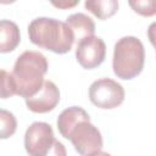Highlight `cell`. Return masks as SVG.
I'll return each instance as SVG.
<instances>
[{
  "instance_id": "obj_1",
  "label": "cell",
  "mask_w": 156,
  "mask_h": 156,
  "mask_svg": "<svg viewBox=\"0 0 156 156\" xmlns=\"http://www.w3.org/2000/svg\"><path fill=\"white\" fill-rule=\"evenodd\" d=\"M28 35L34 45L55 54L68 52L74 43L67 23L49 17L33 20L28 26Z\"/></svg>"
},
{
  "instance_id": "obj_2",
  "label": "cell",
  "mask_w": 156,
  "mask_h": 156,
  "mask_svg": "<svg viewBox=\"0 0 156 156\" xmlns=\"http://www.w3.org/2000/svg\"><path fill=\"white\" fill-rule=\"evenodd\" d=\"M48 67V60L41 52L32 50L22 52L17 57L12 71L16 94L24 99L33 96L41 88Z\"/></svg>"
},
{
  "instance_id": "obj_3",
  "label": "cell",
  "mask_w": 156,
  "mask_h": 156,
  "mask_svg": "<svg viewBox=\"0 0 156 156\" xmlns=\"http://www.w3.org/2000/svg\"><path fill=\"white\" fill-rule=\"evenodd\" d=\"M145 50L143 43L136 37L121 38L113 49L112 68L113 73L124 80L139 76L144 68Z\"/></svg>"
},
{
  "instance_id": "obj_4",
  "label": "cell",
  "mask_w": 156,
  "mask_h": 156,
  "mask_svg": "<svg viewBox=\"0 0 156 156\" xmlns=\"http://www.w3.org/2000/svg\"><path fill=\"white\" fill-rule=\"evenodd\" d=\"M24 147L30 156H46L49 154L66 155L63 145L55 139L51 126L45 122H34L27 128Z\"/></svg>"
},
{
  "instance_id": "obj_5",
  "label": "cell",
  "mask_w": 156,
  "mask_h": 156,
  "mask_svg": "<svg viewBox=\"0 0 156 156\" xmlns=\"http://www.w3.org/2000/svg\"><path fill=\"white\" fill-rule=\"evenodd\" d=\"M79 155L101 154L102 136L100 130L90 123V118L79 119L68 132L67 138Z\"/></svg>"
},
{
  "instance_id": "obj_6",
  "label": "cell",
  "mask_w": 156,
  "mask_h": 156,
  "mask_svg": "<svg viewBox=\"0 0 156 156\" xmlns=\"http://www.w3.org/2000/svg\"><path fill=\"white\" fill-rule=\"evenodd\" d=\"M89 99L96 107L111 110L118 107L123 102L124 89L113 79L101 78L91 83L89 88Z\"/></svg>"
},
{
  "instance_id": "obj_7",
  "label": "cell",
  "mask_w": 156,
  "mask_h": 156,
  "mask_svg": "<svg viewBox=\"0 0 156 156\" xmlns=\"http://www.w3.org/2000/svg\"><path fill=\"white\" fill-rule=\"evenodd\" d=\"M106 56V45L99 37L90 35L77 43L76 58L85 69H93L100 66Z\"/></svg>"
},
{
  "instance_id": "obj_8",
  "label": "cell",
  "mask_w": 156,
  "mask_h": 156,
  "mask_svg": "<svg viewBox=\"0 0 156 156\" xmlns=\"http://www.w3.org/2000/svg\"><path fill=\"white\" fill-rule=\"evenodd\" d=\"M60 101V90L51 80H44L41 88L29 98H26V105L34 113H46L52 111Z\"/></svg>"
},
{
  "instance_id": "obj_9",
  "label": "cell",
  "mask_w": 156,
  "mask_h": 156,
  "mask_svg": "<svg viewBox=\"0 0 156 156\" xmlns=\"http://www.w3.org/2000/svg\"><path fill=\"white\" fill-rule=\"evenodd\" d=\"M66 23L73 34L74 41H77V43L79 40H82L83 38L94 35V33H95V23L85 13H82V12L73 13L67 17Z\"/></svg>"
},
{
  "instance_id": "obj_10",
  "label": "cell",
  "mask_w": 156,
  "mask_h": 156,
  "mask_svg": "<svg viewBox=\"0 0 156 156\" xmlns=\"http://www.w3.org/2000/svg\"><path fill=\"white\" fill-rule=\"evenodd\" d=\"M21 41L18 26L10 20H0V52L13 51Z\"/></svg>"
},
{
  "instance_id": "obj_11",
  "label": "cell",
  "mask_w": 156,
  "mask_h": 156,
  "mask_svg": "<svg viewBox=\"0 0 156 156\" xmlns=\"http://www.w3.org/2000/svg\"><path fill=\"white\" fill-rule=\"evenodd\" d=\"M88 118H90V117H89L88 112L84 108H82L79 106H71V107L63 110L60 113V116L57 118V122H56L57 129H58L60 134L66 139L69 129L79 119H88Z\"/></svg>"
},
{
  "instance_id": "obj_12",
  "label": "cell",
  "mask_w": 156,
  "mask_h": 156,
  "mask_svg": "<svg viewBox=\"0 0 156 156\" xmlns=\"http://www.w3.org/2000/svg\"><path fill=\"white\" fill-rule=\"evenodd\" d=\"M85 9L99 20H107L118 11V0H85Z\"/></svg>"
},
{
  "instance_id": "obj_13",
  "label": "cell",
  "mask_w": 156,
  "mask_h": 156,
  "mask_svg": "<svg viewBox=\"0 0 156 156\" xmlns=\"http://www.w3.org/2000/svg\"><path fill=\"white\" fill-rule=\"evenodd\" d=\"M17 129V121L12 112L0 108V139H9Z\"/></svg>"
},
{
  "instance_id": "obj_14",
  "label": "cell",
  "mask_w": 156,
  "mask_h": 156,
  "mask_svg": "<svg viewBox=\"0 0 156 156\" xmlns=\"http://www.w3.org/2000/svg\"><path fill=\"white\" fill-rule=\"evenodd\" d=\"M130 9L144 17H152L156 13V0H128Z\"/></svg>"
},
{
  "instance_id": "obj_15",
  "label": "cell",
  "mask_w": 156,
  "mask_h": 156,
  "mask_svg": "<svg viewBox=\"0 0 156 156\" xmlns=\"http://www.w3.org/2000/svg\"><path fill=\"white\" fill-rule=\"evenodd\" d=\"M16 95V84L12 73L0 69V99H7Z\"/></svg>"
},
{
  "instance_id": "obj_16",
  "label": "cell",
  "mask_w": 156,
  "mask_h": 156,
  "mask_svg": "<svg viewBox=\"0 0 156 156\" xmlns=\"http://www.w3.org/2000/svg\"><path fill=\"white\" fill-rule=\"evenodd\" d=\"M51 5L60 10H68L73 9L79 4V0H49Z\"/></svg>"
},
{
  "instance_id": "obj_17",
  "label": "cell",
  "mask_w": 156,
  "mask_h": 156,
  "mask_svg": "<svg viewBox=\"0 0 156 156\" xmlns=\"http://www.w3.org/2000/svg\"><path fill=\"white\" fill-rule=\"evenodd\" d=\"M15 1H17V0H0V4H2V5H10V4H13Z\"/></svg>"
}]
</instances>
